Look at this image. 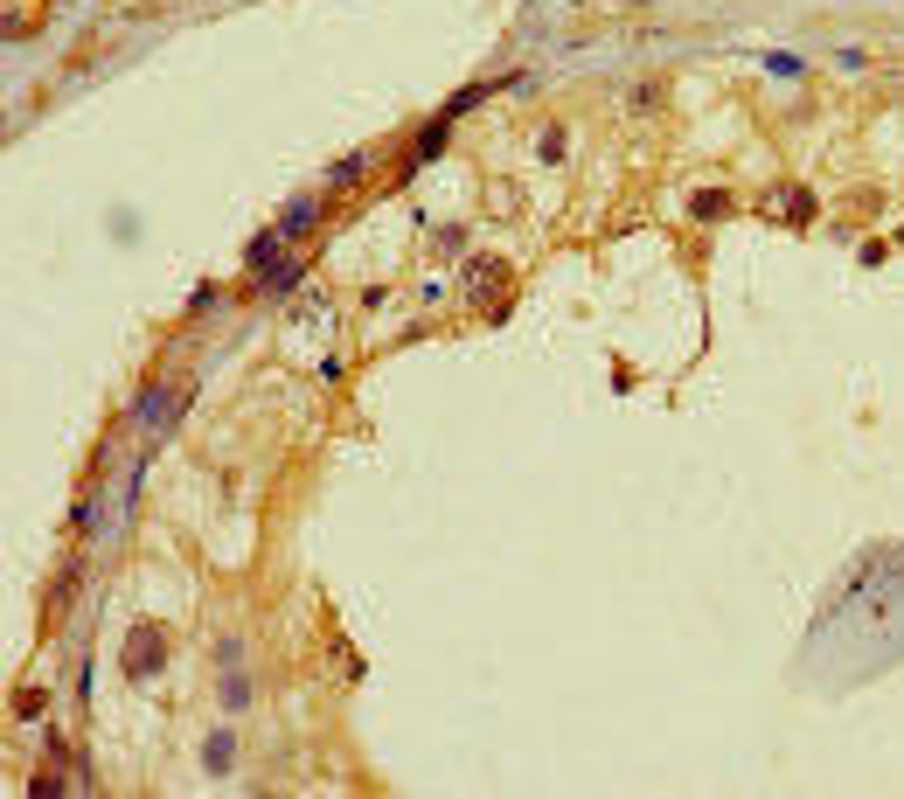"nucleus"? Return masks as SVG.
<instances>
[{
  "instance_id": "f257e3e1",
  "label": "nucleus",
  "mask_w": 904,
  "mask_h": 799,
  "mask_svg": "<svg viewBox=\"0 0 904 799\" xmlns=\"http://www.w3.org/2000/svg\"><path fill=\"white\" fill-rule=\"evenodd\" d=\"M174 661V626H160V619H133L126 626V640H119V674L133 681V688H147L160 681V667Z\"/></svg>"
},
{
  "instance_id": "f03ea898",
  "label": "nucleus",
  "mask_w": 904,
  "mask_h": 799,
  "mask_svg": "<svg viewBox=\"0 0 904 799\" xmlns=\"http://www.w3.org/2000/svg\"><path fill=\"white\" fill-rule=\"evenodd\" d=\"M508 292H515V265L508 258H473L466 265V299H480L494 320L508 313Z\"/></svg>"
},
{
  "instance_id": "7ed1b4c3",
  "label": "nucleus",
  "mask_w": 904,
  "mask_h": 799,
  "mask_svg": "<svg viewBox=\"0 0 904 799\" xmlns=\"http://www.w3.org/2000/svg\"><path fill=\"white\" fill-rule=\"evenodd\" d=\"M758 216L779 223V230H807V223H814V195H807L800 181H772V188L758 195Z\"/></svg>"
},
{
  "instance_id": "20e7f679",
  "label": "nucleus",
  "mask_w": 904,
  "mask_h": 799,
  "mask_svg": "<svg viewBox=\"0 0 904 799\" xmlns=\"http://www.w3.org/2000/svg\"><path fill=\"white\" fill-rule=\"evenodd\" d=\"M313 223H320V195H293V202H286V216H279V237H286V244H306V237H313Z\"/></svg>"
},
{
  "instance_id": "39448f33",
  "label": "nucleus",
  "mask_w": 904,
  "mask_h": 799,
  "mask_svg": "<svg viewBox=\"0 0 904 799\" xmlns=\"http://www.w3.org/2000/svg\"><path fill=\"white\" fill-rule=\"evenodd\" d=\"M202 765H209V779H230V765H237V730H230V723H216V730H209Z\"/></svg>"
},
{
  "instance_id": "423d86ee",
  "label": "nucleus",
  "mask_w": 904,
  "mask_h": 799,
  "mask_svg": "<svg viewBox=\"0 0 904 799\" xmlns=\"http://www.w3.org/2000/svg\"><path fill=\"white\" fill-rule=\"evenodd\" d=\"M279 258H286V237H279V230H265V237H251V244H244V265H251V271H272Z\"/></svg>"
},
{
  "instance_id": "0eeeda50",
  "label": "nucleus",
  "mask_w": 904,
  "mask_h": 799,
  "mask_svg": "<svg viewBox=\"0 0 904 799\" xmlns=\"http://www.w3.org/2000/svg\"><path fill=\"white\" fill-rule=\"evenodd\" d=\"M306 285V265L300 258H279V265L265 271V292H272V299H286V292H300Z\"/></svg>"
},
{
  "instance_id": "6e6552de",
  "label": "nucleus",
  "mask_w": 904,
  "mask_h": 799,
  "mask_svg": "<svg viewBox=\"0 0 904 799\" xmlns=\"http://www.w3.org/2000/svg\"><path fill=\"white\" fill-rule=\"evenodd\" d=\"M293 327H306V334H327V327H334V306H327V292H306V306L293 313Z\"/></svg>"
},
{
  "instance_id": "1a4fd4ad",
  "label": "nucleus",
  "mask_w": 904,
  "mask_h": 799,
  "mask_svg": "<svg viewBox=\"0 0 904 799\" xmlns=\"http://www.w3.org/2000/svg\"><path fill=\"white\" fill-rule=\"evenodd\" d=\"M362 174H369V153H341V160H334V174H327V188H355Z\"/></svg>"
},
{
  "instance_id": "9d476101",
  "label": "nucleus",
  "mask_w": 904,
  "mask_h": 799,
  "mask_svg": "<svg viewBox=\"0 0 904 799\" xmlns=\"http://www.w3.org/2000/svg\"><path fill=\"white\" fill-rule=\"evenodd\" d=\"M689 216H731V195L724 188H703V195H689Z\"/></svg>"
},
{
  "instance_id": "9b49d317",
  "label": "nucleus",
  "mask_w": 904,
  "mask_h": 799,
  "mask_svg": "<svg viewBox=\"0 0 904 799\" xmlns=\"http://www.w3.org/2000/svg\"><path fill=\"white\" fill-rule=\"evenodd\" d=\"M223 702H230V709H251V674L230 667V674H223Z\"/></svg>"
},
{
  "instance_id": "f8f14e48",
  "label": "nucleus",
  "mask_w": 904,
  "mask_h": 799,
  "mask_svg": "<svg viewBox=\"0 0 904 799\" xmlns=\"http://www.w3.org/2000/svg\"><path fill=\"white\" fill-rule=\"evenodd\" d=\"M14 716L35 723V716H42V688H14Z\"/></svg>"
},
{
  "instance_id": "ddd939ff",
  "label": "nucleus",
  "mask_w": 904,
  "mask_h": 799,
  "mask_svg": "<svg viewBox=\"0 0 904 799\" xmlns=\"http://www.w3.org/2000/svg\"><path fill=\"white\" fill-rule=\"evenodd\" d=\"M28 793H63V772H56V765H42V772L28 779Z\"/></svg>"
}]
</instances>
